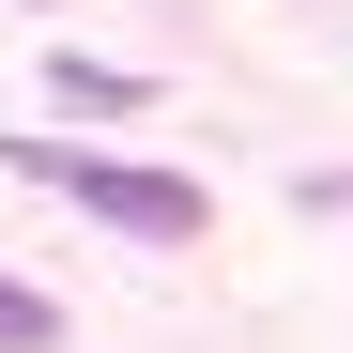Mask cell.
<instances>
[{
	"instance_id": "277c9868",
	"label": "cell",
	"mask_w": 353,
	"mask_h": 353,
	"mask_svg": "<svg viewBox=\"0 0 353 353\" xmlns=\"http://www.w3.org/2000/svg\"><path fill=\"white\" fill-rule=\"evenodd\" d=\"M16 16H46V0H16Z\"/></svg>"
},
{
	"instance_id": "3957f363",
	"label": "cell",
	"mask_w": 353,
	"mask_h": 353,
	"mask_svg": "<svg viewBox=\"0 0 353 353\" xmlns=\"http://www.w3.org/2000/svg\"><path fill=\"white\" fill-rule=\"evenodd\" d=\"M46 108H92V123H108V108H139V77H108V62H62V77H46Z\"/></svg>"
},
{
	"instance_id": "6da1fadb",
	"label": "cell",
	"mask_w": 353,
	"mask_h": 353,
	"mask_svg": "<svg viewBox=\"0 0 353 353\" xmlns=\"http://www.w3.org/2000/svg\"><path fill=\"white\" fill-rule=\"evenodd\" d=\"M16 169H31V185H62L92 230H139V246H200V230H215V200L185 185V169H123V154H77V139H31Z\"/></svg>"
},
{
	"instance_id": "7a4b0ae2",
	"label": "cell",
	"mask_w": 353,
	"mask_h": 353,
	"mask_svg": "<svg viewBox=\"0 0 353 353\" xmlns=\"http://www.w3.org/2000/svg\"><path fill=\"white\" fill-rule=\"evenodd\" d=\"M0 353H62V307H46V292H16V276H0Z\"/></svg>"
}]
</instances>
